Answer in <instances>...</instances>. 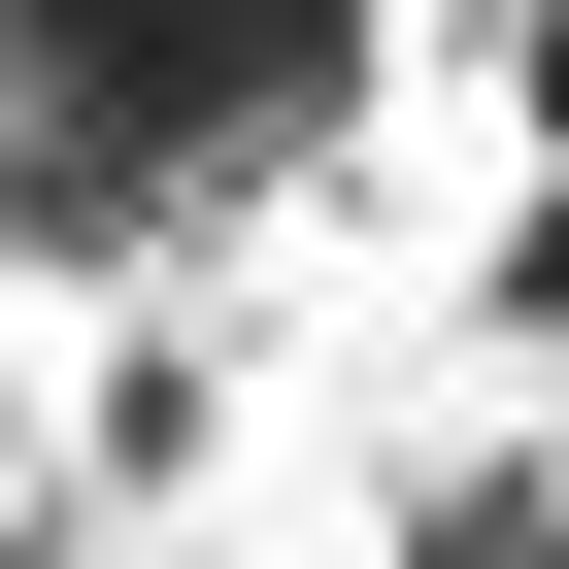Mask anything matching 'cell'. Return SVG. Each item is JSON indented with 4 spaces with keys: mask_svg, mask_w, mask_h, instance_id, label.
<instances>
[{
    "mask_svg": "<svg viewBox=\"0 0 569 569\" xmlns=\"http://www.w3.org/2000/svg\"><path fill=\"white\" fill-rule=\"evenodd\" d=\"M502 134H536V168H569V0H502Z\"/></svg>",
    "mask_w": 569,
    "mask_h": 569,
    "instance_id": "cell-1",
    "label": "cell"
}]
</instances>
